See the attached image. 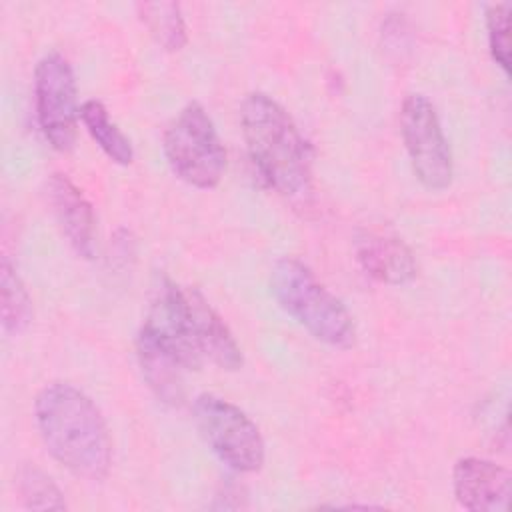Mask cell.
Returning a JSON list of instances; mask_svg holds the SVG:
<instances>
[{
    "label": "cell",
    "instance_id": "4fadbf2b",
    "mask_svg": "<svg viewBox=\"0 0 512 512\" xmlns=\"http://www.w3.org/2000/svg\"><path fill=\"white\" fill-rule=\"evenodd\" d=\"M80 120L100 150L116 164L128 166L134 160L130 138L110 120L106 106L98 100H86L80 106Z\"/></svg>",
    "mask_w": 512,
    "mask_h": 512
},
{
    "label": "cell",
    "instance_id": "30bf717a",
    "mask_svg": "<svg viewBox=\"0 0 512 512\" xmlns=\"http://www.w3.org/2000/svg\"><path fill=\"white\" fill-rule=\"evenodd\" d=\"M354 254L364 274L382 284H408L418 270L406 242L388 232L360 230L354 240Z\"/></svg>",
    "mask_w": 512,
    "mask_h": 512
},
{
    "label": "cell",
    "instance_id": "9a60e30c",
    "mask_svg": "<svg viewBox=\"0 0 512 512\" xmlns=\"http://www.w3.org/2000/svg\"><path fill=\"white\" fill-rule=\"evenodd\" d=\"M138 14L150 36L168 52H178L186 46L188 34L178 2H144L138 4Z\"/></svg>",
    "mask_w": 512,
    "mask_h": 512
},
{
    "label": "cell",
    "instance_id": "277c9868",
    "mask_svg": "<svg viewBox=\"0 0 512 512\" xmlns=\"http://www.w3.org/2000/svg\"><path fill=\"white\" fill-rule=\"evenodd\" d=\"M164 156L170 170L186 184L210 190L226 172V148L218 130L198 102H188L164 134Z\"/></svg>",
    "mask_w": 512,
    "mask_h": 512
},
{
    "label": "cell",
    "instance_id": "7a4b0ae2",
    "mask_svg": "<svg viewBox=\"0 0 512 512\" xmlns=\"http://www.w3.org/2000/svg\"><path fill=\"white\" fill-rule=\"evenodd\" d=\"M242 136L260 178L290 200L312 192V148L292 116L268 94L252 92L240 106Z\"/></svg>",
    "mask_w": 512,
    "mask_h": 512
},
{
    "label": "cell",
    "instance_id": "3957f363",
    "mask_svg": "<svg viewBox=\"0 0 512 512\" xmlns=\"http://www.w3.org/2000/svg\"><path fill=\"white\" fill-rule=\"evenodd\" d=\"M270 290L278 306L316 340L340 350L354 346L352 314L304 262L280 258L270 274Z\"/></svg>",
    "mask_w": 512,
    "mask_h": 512
},
{
    "label": "cell",
    "instance_id": "2e32d148",
    "mask_svg": "<svg viewBox=\"0 0 512 512\" xmlns=\"http://www.w3.org/2000/svg\"><path fill=\"white\" fill-rule=\"evenodd\" d=\"M16 488L20 500L30 510H64L66 500L54 480L36 466H22L18 470Z\"/></svg>",
    "mask_w": 512,
    "mask_h": 512
},
{
    "label": "cell",
    "instance_id": "8992f818",
    "mask_svg": "<svg viewBox=\"0 0 512 512\" xmlns=\"http://www.w3.org/2000/svg\"><path fill=\"white\" fill-rule=\"evenodd\" d=\"M400 134L420 184L444 190L452 184V150L434 104L424 94H408L400 108Z\"/></svg>",
    "mask_w": 512,
    "mask_h": 512
},
{
    "label": "cell",
    "instance_id": "6da1fadb",
    "mask_svg": "<svg viewBox=\"0 0 512 512\" xmlns=\"http://www.w3.org/2000/svg\"><path fill=\"white\" fill-rule=\"evenodd\" d=\"M34 420L50 456L74 476L100 482L112 464V440L100 408L68 382L46 384L34 400Z\"/></svg>",
    "mask_w": 512,
    "mask_h": 512
},
{
    "label": "cell",
    "instance_id": "52a82bcc",
    "mask_svg": "<svg viewBox=\"0 0 512 512\" xmlns=\"http://www.w3.org/2000/svg\"><path fill=\"white\" fill-rule=\"evenodd\" d=\"M34 102L46 142L58 152L72 150L80 106L74 70L60 52H48L38 60L34 68Z\"/></svg>",
    "mask_w": 512,
    "mask_h": 512
},
{
    "label": "cell",
    "instance_id": "7c38bea8",
    "mask_svg": "<svg viewBox=\"0 0 512 512\" xmlns=\"http://www.w3.org/2000/svg\"><path fill=\"white\" fill-rule=\"evenodd\" d=\"M136 354L142 376L158 400L180 406L184 400V374L188 372L184 364L144 332H138Z\"/></svg>",
    "mask_w": 512,
    "mask_h": 512
},
{
    "label": "cell",
    "instance_id": "5b68a950",
    "mask_svg": "<svg viewBox=\"0 0 512 512\" xmlns=\"http://www.w3.org/2000/svg\"><path fill=\"white\" fill-rule=\"evenodd\" d=\"M196 428L222 464L240 474L258 472L266 458L264 438L256 422L236 404L200 394L192 404Z\"/></svg>",
    "mask_w": 512,
    "mask_h": 512
},
{
    "label": "cell",
    "instance_id": "ba28073f",
    "mask_svg": "<svg viewBox=\"0 0 512 512\" xmlns=\"http://www.w3.org/2000/svg\"><path fill=\"white\" fill-rule=\"evenodd\" d=\"M510 486V470L486 458H460L452 470L454 496L462 508L472 512H504Z\"/></svg>",
    "mask_w": 512,
    "mask_h": 512
},
{
    "label": "cell",
    "instance_id": "5bb4252c",
    "mask_svg": "<svg viewBox=\"0 0 512 512\" xmlns=\"http://www.w3.org/2000/svg\"><path fill=\"white\" fill-rule=\"evenodd\" d=\"M0 316L8 334H22L32 320V300L12 262L4 256L0 262Z\"/></svg>",
    "mask_w": 512,
    "mask_h": 512
},
{
    "label": "cell",
    "instance_id": "9c48e42d",
    "mask_svg": "<svg viewBox=\"0 0 512 512\" xmlns=\"http://www.w3.org/2000/svg\"><path fill=\"white\" fill-rule=\"evenodd\" d=\"M46 194L50 210L72 250L80 258L92 260L96 256V218L92 204L66 174L58 172L46 180Z\"/></svg>",
    "mask_w": 512,
    "mask_h": 512
},
{
    "label": "cell",
    "instance_id": "e0dca14e",
    "mask_svg": "<svg viewBox=\"0 0 512 512\" xmlns=\"http://www.w3.org/2000/svg\"><path fill=\"white\" fill-rule=\"evenodd\" d=\"M510 10L508 2L492 4L486 12V30H488V48L492 60L504 70L510 72Z\"/></svg>",
    "mask_w": 512,
    "mask_h": 512
},
{
    "label": "cell",
    "instance_id": "8fae6325",
    "mask_svg": "<svg viewBox=\"0 0 512 512\" xmlns=\"http://www.w3.org/2000/svg\"><path fill=\"white\" fill-rule=\"evenodd\" d=\"M192 336L204 362H212L222 370H238L242 366V350L222 316L196 290L186 288Z\"/></svg>",
    "mask_w": 512,
    "mask_h": 512
}]
</instances>
